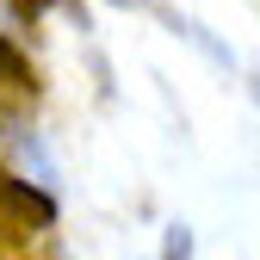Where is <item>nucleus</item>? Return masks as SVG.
<instances>
[{
  "label": "nucleus",
  "mask_w": 260,
  "mask_h": 260,
  "mask_svg": "<svg viewBox=\"0 0 260 260\" xmlns=\"http://www.w3.org/2000/svg\"><path fill=\"white\" fill-rule=\"evenodd\" d=\"M50 223H56V199L0 168V254L19 248V242H31L38 230H50Z\"/></svg>",
  "instance_id": "1"
},
{
  "label": "nucleus",
  "mask_w": 260,
  "mask_h": 260,
  "mask_svg": "<svg viewBox=\"0 0 260 260\" xmlns=\"http://www.w3.org/2000/svg\"><path fill=\"white\" fill-rule=\"evenodd\" d=\"M25 100H38V75H31V62L0 38V124H7Z\"/></svg>",
  "instance_id": "2"
},
{
  "label": "nucleus",
  "mask_w": 260,
  "mask_h": 260,
  "mask_svg": "<svg viewBox=\"0 0 260 260\" xmlns=\"http://www.w3.org/2000/svg\"><path fill=\"white\" fill-rule=\"evenodd\" d=\"M161 260H192V230H168V242H161Z\"/></svg>",
  "instance_id": "3"
},
{
  "label": "nucleus",
  "mask_w": 260,
  "mask_h": 260,
  "mask_svg": "<svg viewBox=\"0 0 260 260\" xmlns=\"http://www.w3.org/2000/svg\"><path fill=\"white\" fill-rule=\"evenodd\" d=\"M50 7H56V0H13L19 19H38V13H50Z\"/></svg>",
  "instance_id": "4"
}]
</instances>
